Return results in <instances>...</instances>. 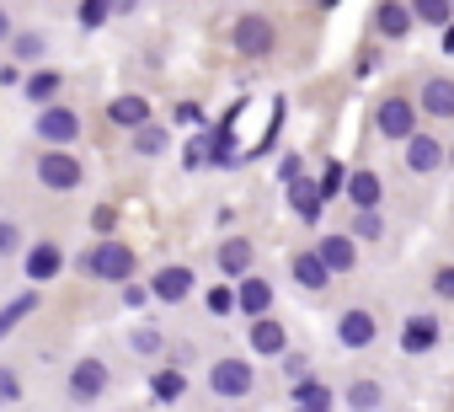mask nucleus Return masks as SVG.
Here are the masks:
<instances>
[{
    "label": "nucleus",
    "instance_id": "1",
    "mask_svg": "<svg viewBox=\"0 0 454 412\" xmlns=\"http://www.w3.org/2000/svg\"><path fill=\"white\" fill-rule=\"evenodd\" d=\"M134 268H139V258H134V247H123V242H97L91 252H86V273L91 279H107V284H129L134 279Z\"/></svg>",
    "mask_w": 454,
    "mask_h": 412
},
{
    "label": "nucleus",
    "instance_id": "2",
    "mask_svg": "<svg viewBox=\"0 0 454 412\" xmlns=\"http://www.w3.org/2000/svg\"><path fill=\"white\" fill-rule=\"evenodd\" d=\"M38 182L54 187V193H75V187L86 182V166H81L70 150H43V155H38Z\"/></svg>",
    "mask_w": 454,
    "mask_h": 412
},
{
    "label": "nucleus",
    "instance_id": "3",
    "mask_svg": "<svg viewBox=\"0 0 454 412\" xmlns=\"http://www.w3.org/2000/svg\"><path fill=\"white\" fill-rule=\"evenodd\" d=\"M33 129H38V139H43L49 150H65V145H75V139H81V113L54 102V107H43V113H38V123H33Z\"/></svg>",
    "mask_w": 454,
    "mask_h": 412
},
{
    "label": "nucleus",
    "instance_id": "4",
    "mask_svg": "<svg viewBox=\"0 0 454 412\" xmlns=\"http://www.w3.org/2000/svg\"><path fill=\"white\" fill-rule=\"evenodd\" d=\"M208 385H214V396H252V385H257V369L247 364V359H214V369H208Z\"/></svg>",
    "mask_w": 454,
    "mask_h": 412
},
{
    "label": "nucleus",
    "instance_id": "5",
    "mask_svg": "<svg viewBox=\"0 0 454 412\" xmlns=\"http://www.w3.org/2000/svg\"><path fill=\"white\" fill-rule=\"evenodd\" d=\"M374 123H380L385 139H411V134H417V107H411L406 97H385L380 113H374Z\"/></svg>",
    "mask_w": 454,
    "mask_h": 412
},
{
    "label": "nucleus",
    "instance_id": "6",
    "mask_svg": "<svg viewBox=\"0 0 454 412\" xmlns=\"http://www.w3.org/2000/svg\"><path fill=\"white\" fill-rule=\"evenodd\" d=\"M231 38H236V54H247V59L273 54V22H268V17H241Z\"/></svg>",
    "mask_w": 454,
    "mask_h": 412
},
{
    "label": "nucleus",
    "instance_id": "7",
    "mask_svg": "<svg viewBox=\"0 0 454 412\" xmlns=\"http://www.w3.org/2000/svg\"><path fill=\"white\" fill-rule=\"evenodd\" d=\"M22 268H27V279H33V284H49V279H59V273H65V252H59L54 242H38V247L22 258Z\"/></svg>",
    "mask_w": 454,
    "mask_h": 412
},
{
    "label": "nucleus",
    "instance_id": "8",
    "mask_svg": "<svg viewBox=\"0 0 454 412\" xmlns=\"http://www.w3.org/2000/svg\"><path fill=\"white\" fill-rule=\"evenodd\" d=\"M150 295H155V300H166V305H176V300H187V295H192V268H182V263H171V268H160V273L150 279Z\"/></svg>",
    "mask_w": 454,
    "mask_h": 412
},
{
    "label": "nucleus",
    "instance_id": "9",
    "mask_svg": "<svg viewBox=\"0 0 454 412\" xmlns=\"http://www.w3.org/2000/svg\"><path fill=\"white\" fill-rule=\"evenodd\" d=\"M107 380H113V375H107L102 359H81V364L70 369V391H75L81 401H97V396L107 391Z\"/></svg>",
    "mask_w": 454,
    "mask_h": 412
},
{
    "label": "nucleus",
    "instance_id": "10",
    "mask_svg": "<svg viewBox=\"0 0 454 412\" xmlns=\"http://www.w3.org/2000/svg\"><path fill=\"white\" fill-rule=\"evenodd\" d=\"M107 123H118V129L134 134V129L150 123V102H145V97H113V102H107Z\"/></svg>",
    "mask_w": 454,
    "mask_h": 412
},
{
    "label": "nucleus",
    "instance_id": "11",
    "mask_svg": "<svg viewBox=\"0 0 454 412\" xmlns=\"http://www.w3.org/2000/svg\"><path fill=\"white\" fill-rule=\"evenodd\" d=\"M236 305H241L252 321H262V316H268V305H273V284L247 273V279H241V289H236Z\"/></svg>",
    "mask_w": 454,
    "mask_h": 412
},
{
    "label": "nucleus",
    "instance_id": "12",
    "mask_svg": "<svg viewBox=\"0 0 454 412\" xmlns=\"http://www.w3.org/2000/svg\"><path fill=\"white\" fill-rule=\"evenodd\" d=\"M342 187H348V198H353V210H358V215L380 210V193H385V187H380V177H374V171H348V182H342Z\"/></svg>",
    "mask_w": 454,
    "mask_h": 412
},
{
    "label": "nucleus",
    "instance_id": "13",
    "mask_svg": "<svg viewBox=\"0 0 454 412\" xmlns=\"http://www.w3.org/2000/svg\"><path fill=\"white\" fill-rule=\"evenodd\" d=\"M22 91H27V102H38V113H43V107H54V97L65 91V75H59V70H33V75L22 81Z\"/></svg>",
    "mask_w": 454,
    "mask_h": 412
},
{
    "label": "nucleus",
    "instance_id": "14",
    "mask_svg": "<svg viewBox=\"0 0 454 412\" xmlns=\"http://www.w3.org/2000/svg\"><path fill=\"white\" fill-rule=\"evenodd\" d=\"M316 258H321V268H326V273H348V268L358 263V252H353V236H326V242L316 247Z\"/></svg>",
    "mask_w": 454,
    "mask_h": 412
},
{
    "label": "nucleus",
    "instance_id": "15",
    "mask_svg": "<svg viewBox=\"0 0 454 412\" xmlns=\"http://www.w3.org/2000/svg\"><path fill=\"white\" fill-rule=\"evenodd\" d=\"M438 161H443V145L433 134H411L406 139V166L411 171H438Z\"/></svg>",
    "mask_w": 454,
    "mask_h": 412
},
{
    "label": "nucleus",
    "instance_id": "16",
    "mask_svg": "<svg viewBox=\"0 0 454 412\" xmlns=\"http://www.w3.org/2000/svg\"><path fill=\"white\" fill-rule=\"evenodd\" d=\"M337 337H342L348 348H369V343H374V316H369V311H342Z\"/></svg>",
    "mask_w": 454,
    "mask_h": 412
},
{
    "label": "nucleus",
    "instance_id": "17",
    "mask_svg": "<svg viewBox=\"0 0 454 412\" xmlns=\"http://www.w3.org/2000/svg\"><path fill=\"white\" fill-rule=\"evenodd\" d=\"M289 268H294V284H305L310 295H321V289L332 284V273L321 268V258H316V252H294V263H289Z\"/></svg>",
    "mask_w": 454,
    "mask_h": 412
},
{
    "label": "nucleus",
    "instance_id": "18",
    "mask_svg": "<svg viewBox=\"0 0 454 412\" xmlns=\"http://www.w3.org/2000/svg\"><path fill=\"white\" fill-rule=\"evenodd\" d=\"M433 343H438V321H433V316H411V321L401 327V348H406V353H427Z\"/></svg>",
    "mask_w": 454,
    "mask_h": 412
},
{
    "label": "nucleus",
    "instance_id": "19",
    "mask_svg": "<svg viewBox=\"0 0 454 412\" xmlns=\"http://www.w3.org/2000/svg\"><path fill=\"white\" fill-rule=\"evenodd\" d=\"M422 107H427L433 118H454V81H443V75L422 81Z\"/></svg>",
    "mask_w": 454,
    "mask_h": 412
},
{
    "label": "nucleus",
    "instance_id": "20",
    "mask_svg": "<svg viewBox=\"0 0 454 412\" xmlns=\"http://www.w3.org/2000/svg\"><path fill=\"white\" fill-rule=\"evenodd\" d=\"M38 300H43V295H17V300L0 305V343H6V337H12V332H17L33 311H38Z\"/></svg>",
    "mask_w": 454,
    "mask_h": 412
},
{
    "label": "nucleus",
    "instance_id": "21",
    "mask_svg": "<svg viewBox=\"0 0 454 412\" xmlns=\"http://www.w3.org/2000/svg\"><path fill=\"white\" fill-rule=\"evenodd\" d=\"M289 203H294V215H300V220H321V187H316L310 177L289 182Z\"/></svg>",
    "mask_w": 454,
    "mask_h": 412
},
{
    "label": "nucleus",
    "instance_id": "22",
    "mask_svg": "<svg viewBox=\"0 0 454 412\" xmlns=\"http://www.w3.org/2000/svg\"><path fill=\"white\" fill-rule=\"evenodd\" d=\"M219 268H224V273H236V279H247V273H252V242L231 236V242L219 247Z\"/></svg>",
    "mask_w": 454,
    "mask_h": 412
},
{
    "label": "nucleus",
    "instance_id": "23",
    "mask_svg": "<svg viewBox=\"0 0 454 412\" xmlns=\"http://www.w3.org/2000/svg\"><path fill=\"white\" fill-rule=\"evenodd\" d=\"M284 343H289V332H284L273 316L252 321V348H257V353H284Z\"/></svg>",
    "mask_w": 454,
    "mask_h": 412
},
{
    "label": "nucleus",
    "instance_id": "24",
    "mask_svg": "<svg viewBox=\"0 0 454 412\" xmlns=\"http://www.w3.org/2000/svg\"><path fill=\"white\" fill-rule=\"evenodd\" d=\"M43 49H49L43 33H12V59H17V70H22V65H38Z\"/></svg>",
    "mask_w": 454,
    "mask_h": 412
},
{
    "label": "nucleus",
    "instance_id": "25",
    "mask_svg": "<svg viewBox=\"0 0 454 412\" xmlns=\"http://www.w3.org/2000/svg\"><path fill=\"white\" fill-rule=\"evenodd\" d=\"M332 407V391L321 380H300L294 385V412H326Z\"/></svg>",
    "mask_w": 454,
    "mask_h": 412
},
{
    "label": "nucleus",
    "instance_id": "26",
    "mask_svg": "<svg viewBox=\"0 0 454 412\" xmlns=\"http://www.w3.org/2000/svg\"><path fill=\"white\" fill-rule=\"evenodd\" d=\"M182 391H187V375H182V369H155V375H150V396H155V401H176Z\"/></svg>",
    "mask_w": 454,
    "mask_h": 412
},
{
    "label": "nucleus",
    "instance_id": "27",
    "mask_svg": "<svg viewBox=\"0 0 454 412\" xmlns=\"http://www.w3.org/2000/svg\"><path fill=\"white\" fill-rule=\"evenodd\" d=\"M374 22H380L385 38H406V33H411V6H380Z\"/></svg>",
    "mask_w": 454,
    "mask_h": 412
},
{
    "label": "nucleus",
    "instance_id": "28",
    "mask_svg": "<svg viewBox=\"0 0 454 412\" xmlns=\"http://www.w3.org/2000/svg\"><path fill=\"white\" fill-rule=\"evenodd\" d=\"M411 22H427V28H449V22H454V6H449V0H422V6H411Z\"/></svg>",
    "mask_w": 454,
    "mask_h": 412
},
{
    "label": "nucleus",
    "instance_id": "29",
    "mask_svg": "<svg viewBox=\"0 0 454 412\" xmlns=\"http://www.w3.org/2000/svg\"><path fill=\"white\" fill-rule=\"evenodd\" d=\"M134 150H139V155H160V150H166V129H160V123L134 129Z\"/></svg>",
    "mask_w": 454,
    "mask_h": 412
},
{
    "label": "nucleus",
    "instance_id": "30",
    "mask_svg": "<svg viewBox=\"0 0 454 412\" xmlns=\"http://www.w3.org/2000/svg\"><path fill=\"white\" fill-rule=\"evenodd\" d=\"M203 305H208L214 316H231V311H236V289H231V284H214V289L203 295Z\"/></svg>",
    "mask_w": 454,
    "mask_h": 412
},
{
    "label": "nucleus",
    "instance_id": "31",
    "mask_svg": "<svg viewBox=\"0 0 454 412\" xmlns=\"http://www.w3.org/2000/svg\"><path fill=\"white\" fill-rule=\"evenodd\" d=\"M12 401H22V375L0 364V407H12Z\"/></svg>",
    "mask_w": 454,
    "mask_h": 412
},
{
    "label": "nucleus",
    "instance_id": "32",
    "mask_svg": "<svg viewBox=\"0 0 454 412\" xmlns=\"http://www.w3.org/2000/svg\"><path fill=\"white\" fill-rule=\"evenodd\" d=\"M348 401H353L358 412H369V407H380V385H374V380H358V385L348 391Z\"/></svg>",
    "mask_w": 454,
    "mask_h": 412
},
{
    "label": "nucleus",
    "instance_id": "33",
    "mask_svg": "<svg viewBox=\"0 0 454 412\" xmlns=\"http://www.w3.org/2000/svg\"><path fill=\"white\" fill-rule=\"evenodd\" d=\"M342 182H348V171H342V161H332V166H326V177L316 182V187H321V203H326V198H332V193H337Z\"/></svg>",
    "mask_w": 454,
    "mask_h": 412
},
{
    "label": "nucleus",
    "instance_id": "34",
    "mask_svg": "<svg viewBox=\"0 0 454 412\" xmlns=\"http://www.w3.org/2000/svg\"><path fill=\"white\" fill-rule=\"evenodd\" d=\"M75 22H81V28H102V22H107V6H102V0H86V6L75 12Z\"/></svg>",
    "mask_w": 454,
    "mask_h": 412
},
{
    "label": "nucleus",
    "instance_id": "35",
    "mask_svg": "<svg viewBox=\"0 0 454 412\" xmlns=\"http://www.w3.org/2000/svg\"><path fill=\"white\" fill-rule=\"evenodd\" d=\"M364 242H374V236H385V220H380V210H369V215H358V226H353Z\"/></svg>",
    "mask_w": 454,
    "mask_h": 412
},
{
    "label": "nucleus",
    "instance_id": "36",
    "mask_svg": "<svg viewBox=\"0 0 454 412\" xmlns=\"http://www.w3.org/2000/svg\"><path fill=\"white\" fill-rule=\"evenodd\" d=\"M160 343H166V337H160L155 327H139V332H134V353H160Z\"/></svg>",
    "mask_w": 454,
    "mask_h": 412
},
{
    "label": "nucleus",
    "instance_id": "37",
    "mask_svg": "<svg viewBox=\"0 0 454 412\" xmlns=\"http://www.w3.org/2000/svg\"><path fill=\"white\" fill-rule=\"evenodd\" d=\"M433 295L454 300V268H438V273H433Z\"/></svg>",
    "mask_w": 454,
    "mask_h": 412
},
{
    "label": "nucleus",
    "instance_id": "38",
    "mask_svg": "<svg viewBox=\"0 0 454 412\" xmlns=\"http://www.w3.org/2000/svg\"><path fill=\"white\" fill-rule=\"evenodd\" d=\"M91 226H97V236H107V231L118 226V210H107V203H102V210L91 215Z\"/></svg>",
    "mask_w": 454,
    "mask_h": 412
},
{
    "label": "nucleus",
    "instance_id": "39",
    "mask_svg": "<svg viewBox=\"0 0 454 412\" xmlns=\"http://www.w3.org/2000/svg\"><path fill=\"white\" fill-rule=\"evenodd\" d=\"M176 123H187V129L203 123V107H198V102H182V107H176Z\"/></svg>",
    "mask_w": 454,
    "mask_h": 412
},
{
    "label": "nucleus",
    "instance_id": "40",
    "mask_svg": "<svg viewBox=\"0 0 454 412\" xmlns=\"http://www.w3.org/2000/svg\"><path fill=\"white\" fill-rule=\"evenodd\" d=\"M182 161H187V166H203V161H208V139H192V145H187V155H182Z\"/></svg>",
    "mask_w": 454,
    "mask_h": 412
},
{
    "label": "nucleus",
    "instance_id": "41",
    "mask_svg": "<svg viewBox=\"0 0 454 412\" xmlns=\"http://www.w3.org/2000/svg\"><path fill=\"white\" fill-rule=\"evenodd\" d=\"M22 247V236H17V226H6V220H0V252H17Z\"/></svg>",
    "mask_w": 454,
    "mask_h": 412
},
{
    "label": "nucleus",
    "instance_id": "42",
    "mask_svg": "<svg viewBox=\"0 0 454 412\" xmlns=\"http://www.w3.org/2000/svg\"><path fill=\"white\" fill-rule=\"evenodd\" d=\"M123 300H129V305H145V300H150V289H139V284H123Z\"/></svg>",
    "mask_w": 454,
    "mask_h": 412
},
{
    "label": "nucleus",
    "instance_id": "43",
    "mask_svg": "<svg viewBox=\"0 0 454 412\" xmlns=\"http://www.w3.org/2000/svg\"><path fill=\"white\" fill-rule=\"evenodd\" d=\"M0 86H22V70L17 65H0Z\"/></svg>",
    "mask_w": 454,
    "mask_h": 412
},
{
    "label": "nucleus",
    "instance_id": "44",
    "mask_svg": "<svg viewBox=\"0 0 454 412\" xmlns=\"http://www.w3.org/2000/svg\"><path fill=\"white\" fill-rule=\"evenodd\" d=\"M0 44H12V12L0 6Z\"/></svg>",
    "mask_w": 454,
    "mask_h": 412
},
{
    "label": "nucleus",
    "instance_id": "45",
    "mask_svg": "<svg viewBox=\"0 0 454 412\" xmlns=\"http://www.w3.org/2000/svg\"><path fill=\"white\" fill-rule=\"evenodd\" d=\"M443 49H449V54H454V22H449V38H443Z\"/></svg>",
    "mask_w": 454,
    "mask_h": 412
}]
</instances>
